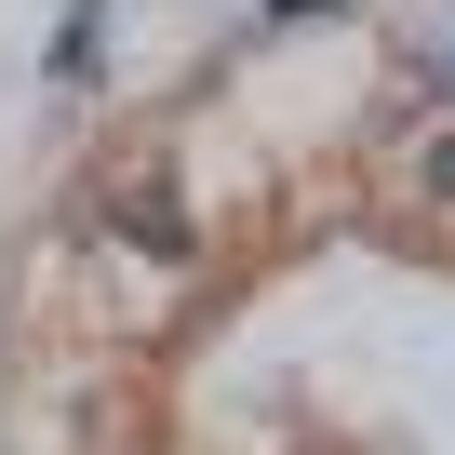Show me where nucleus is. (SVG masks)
Returning <instances> with one entry per match:
<instances>
[{"label":"nucleus","mask_w":455,"mask_h":455,"mask_svg":"<svg viewBox=\"0 0 455 455\" xmlns=\"http://www.w3.org/2000/svg\"><path fill=\"white\" fill-rule=\"evenodd\" d=\"M428 201H455V134H442V148H428Z\"/></svg>","instance_id":"f257e3e1"}]
</instances>
